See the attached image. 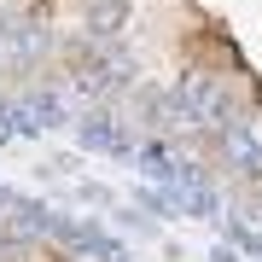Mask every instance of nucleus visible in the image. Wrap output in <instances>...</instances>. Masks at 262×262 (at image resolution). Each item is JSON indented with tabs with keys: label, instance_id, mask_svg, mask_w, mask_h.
<instances>
[{
	"label": "nucleus",
	"instance_id": "obj_1",
	"mask_svg": "<svg viewBox=\"0 0 262 262\" xmlns=\"http://www.w3.org/2000/svg\"><path fill=\"white\" fill-rule=\"evenodd\" d=\"M215 151H222L227 163L239 169V175H251V181H262V117H233L227 122V134L215 140Z\"/></svg>",
	"mask_w": 262,
	"mask_h": 262
},
{
	"label": "nucleus",
	"instance_id": "obj_2",
	"mask_svg": "<svg viewBox=\"0 0 262 262\" xmlns=\"http://www.w3.org/2000/svg\"><path fill=\"white\" fill-rule=\"evenodd\" d=\"M82 140L94 146V151H128V134H122V122L111 128V117H105V111L82 122Z\"/></svg>",
	"mask_w": 262,
	"mask_h": 262
},
{
	"label": "nucleus",
	"instance_id": "obj_3",
	"mask_svg": "<svg viewBox=\"0 0 262 262\" xmlns=\"http://www.w3.org/2000/svg\"><path fill=\"white\" fill-rule=\"evenodd\" d=\"M215 262H239V256H233V251H215Z\"/></svg>",
	"mask_w": 262,
	"mask_h": 262
}]
</instances>
